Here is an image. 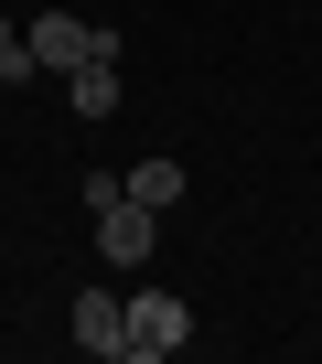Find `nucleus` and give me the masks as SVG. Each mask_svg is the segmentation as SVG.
Wrapping results in <instances>:
<instances>
[{"mask_svg": "<svg viewBox=\"0 0 322 364\" xmlns=\"http://www.w3.org/2000/svg\"><path fill=\"white\" fill-rule=\"evenodd\" d=\"M76 343H86V353H118V300H108V289L76 300Z\"/></svg>", "mask_w": 322, "mask_h": 364, "instance_id": "obj_5", "label": "nucleus"}, {"mask_svg": "<svg viewBox=\"0 0 322 364\" xmlns=\"http://www.w3.org/2000/svg\"><path fill=\"white\" fill-rule=\"evenodd\" d=\"M150 236H161V215H150V204H129V193H118V204H97V257H108V268H140V257H150Z\"/></svg>", "mask_w": 322, "mask_h": 364, "instance_id": "obj_3", "label": "nucleus"}, {"mask_svg": "<svg viewBox=\"0 0 322 364\" xmlns=\"http://www.w3.org/2000/svg\"><path fill=\"white\" fill-rule=\"evenodd\" d=\"M11 43H22V33H11V22H0V54H11Z\"/></svg>", "mask_w": 322, "mask_h": 364, "instance_id": "obj_7", "label": "nucleus"}, {"mask_svg": "<svg viewBox=\"0 0 322 364\" xmlns=\"http://www.w3.org/2000/svg\"><path fill=\"white\" fill-rule=\"evenodd\" d=\"M194 343V311L172 300V289H140V300H118V364H172Z\"/></svg>", "mask_w": 322, "mask_h": 364, "instance_id": "obj_1", "label": "nucleus"}, {"mask_svg": "<svg viewBox=\"0 0 322 364\" xmlns=\"http://www.w3.org/2000/svg\"><path fill=\"white\" fill-rule=\"evenodd\" d=\"M22 54H33V65H54V75H76V65H118V33H86V22L43 11V22L22 33Z\"/></svg>", "mask_w": 322, "mask_h": 364, "instance_id": "obj_2", "label": "nucleus"}, {"mask_svg": "<svg viewBox=\"0 0 322 364\" xmlns=\"http://www.w3.org/2000/svg\"><path fill=\"white\" fill-rule=\"evenodd\" d=\"M65 86H76V118H108V107H118V75H108V65H76Z\"/></svg>", "mask_w": 322, "mask_h": 364, "instance_id": "obj_6", "label": "nucleus"}, {"mask_svg": "<svg viewBox=\"0 0 322 364\" xmlns=\"http://www.w3.org/2000/svg\"><path fill=\"white\" fill-rule=\"evenodd\" d=\"M118 193L150 204V215H172V204H183V161H140V171H118Z\"/></svg>", "mask_w": 322, "mask_h": 364, "instance_id": "obj_4", "label": "nucleus"}]
</instances>
